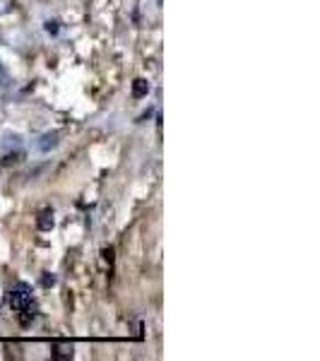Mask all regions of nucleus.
I'll use <instances>...</instances> for the list:
<instances>
[{"label":"nucleus","instance_id":"1","mask_svg":"<svg viewBox=\"0 0 320 361\" xmlns=\"http://www.w3.org/2000/svg\"><path fill=\"white\" fill-rule=\"evenodd\" d=\"M8 301L15 311H27V308L32 306V294H29V289L25 287V284H20V287L8 294Z\"/></svg>","mask_w":320,"mask_h":361},{"label":"nucleus","instance_id":"2","mask_svg":"<svg viewBox=\"0 0 320 361\" xmlns=\"http://www.w3.org/2000/svg\"><path fill=\"white\" fill-rule=\"evenodd\" d=\"M51 349H54V359H58V361L73 359V354H75V345L68 340H56Z\"/></svg>","mask_w":320,"mask_h":361},{"label":"nucleus","instance_id":"6","mask_svg":"<svg viewBox=\"0 0 320 361\" xmlns=\"http://www.w3.org/2000/svg\"><path fill=\"white\" fill-rule=\"evenodd\" d=\"M44 284H46V287H54V284H56V277H54V275H51V277H44Z\"/></svg>","mask_w":320,"mask_h":361},{"label":"nucleus","instance_id":"5","mask_svg":"<svg viewBox=\"0 0 320 361\" xmlns=\"http://www.w3.org/2000/svg\"><path fill=\"white\" fill-rule=\"evenodd\" d=\"M147 92H149V85H147V80H142V78H140V80H135V85H133V97H144V94H147Z\"/></svg>","mask_w":320,"mask_h":361},{"label":"nucleus","instance_id":"7","mask_svg":"<svg viewBox=\"0 0 320 361\" xmlns=\"http://www.w3.org/2000/svg\"><path fill=\"white\" fill-rule=\"evenodd\" d=\"M5 80V70H3V66H0V82Z\"/></svg>","mask_w":320,"mask_h":361},{"label":"nucleus","instance_id":"4","mask_svg":"<svg viewBox=\"0 0 320 361\" xmlns=\"http://www.w3.org/2000/svg\"><path fill=\"white\" fill-rule=\"evenodd\" d=\"M37 226L42 231H51L56 226V219H54V209L51 207H44L42 212H39V219H37Z\"/></svg>","mask_w":320,"mask_h":361},{"label":"nucleus","instance_id":"3","mask_svg":"<svg viewBox=\"0 0 320 361\" xmlns=\"http://www.w3.org/2000/svg\"><path fill=\"white\" fill-rule=\"evenodd\" d=\"M58 142H61V133H44L42 137L37 140V147L42 149V152H51V149L58 147Z\"/></svg>","mask_w":320,"mask_h":361}]
</instances>
